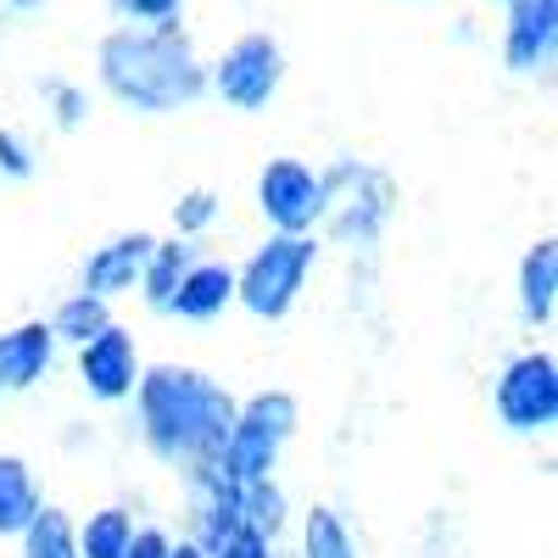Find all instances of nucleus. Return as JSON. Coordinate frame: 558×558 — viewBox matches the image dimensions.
Instances as JSON below:
<instances>
[{"instance_id": "9", "label": "nucleus", "mask_w": 558, "mask_h": 558, "mask_svg": "<svg viewBox=\"0 0 558 558\" xmlns=\"http://www.w3.org/2000/svg\"><path fill=\"white\" fill-rule=\"evenodd\" d=\"M73 368H78V386L89 402H129L140 375H146V357H140L134 336L123 330V324H107V330L96 341H84L73 352Z\"/></svg>"}, {"instance_id": "26", "label": "nucleus", "mask_w": 558, "mask_h": 558, "mask_svg": "<svg viewBox=\"0 0 558 558\" xmlns=\"http://www.w3.org/2000/svg\"><path fill=\"white\" fill-rule=\"evenodd\" d=\"M179 7H184V0H118V12H123V17H134L140 28L179 23Z\"/></svg>"}, {"instance_id": "18", "label": "nucleus", "mask_w": 558, "mask_h": 558, "mask_svg": "<svg viewBox=\"0 0 558 558\" xmlns=\"http://www.w3.org/2000/svg\"><path fill=\"white\" fill-rule=\"evenodd\" d=\"M73 531H78V558H123L134 542V514L123 502H107L96 514L73 520Z\"/></svg>"}, {"instance_id": "22", "label": "nucleus", "mask_w": 558, "mask_h": 558, "mask_svg": "<svg viewBox=\"0 0 558 558\" xmlns=\"http://www.w3.org/2000/svg\"><path fill=\"white\" fill-rule=\"evenodd\" d=\"M218 213H223V196L207 191V184H196V191H184V196L173 202V235H179V241H202L207 229L218 223Z\"/></svg>"}, {"instance_id": "15", "label": "nucleus", "mask_w": 558, "mask_h": 558, "mask_svg": "<svg viewBox=\"0 0 558 558\" xmlns=\"http://www.w3.org/2000/svg\"><path fill=\"white\" fill-rule=\"evenodd\" d=\"M45 508L39 475L23 452H0V542H12L34 525V514Z\"/></svg>"}, {"instance_id": "28", "label": "nucleus", "mask_w": 558, "mask_h": 558, "mask_svg": "<svg viewBox=\"0 0 558 558\" xmlns=\"http://www.w3.org/2000/svg\"><path fill=\"white\" fill-rule=\"evenodd\" d=\"M168 558H207V547L191 542V536H179V542H168Z\"/></svg>"}, {"instance_id": "1", "label": "nucleus", "mask_w": 558, "mask_h": 558, "mask_svg": "<svg viewBox=\"0 0 558 558\" xmlns=\"http://www.w3.org/2000/svg\"><path fill=\"white\" fill-rule=\"evenodd\" d=\"M129 402H134L140 447L179 481L218 470L229 425H235V408H241V397L196 363H151Z\"/></svg>"}, {"instance_id": "13", "label": "nucleus", "mask_w": 558, "mask_h": 558, "mask_svg": "<svg viewBox=\"0 0 558 558\" xmlns=\"http://www.w3.org/2000/svg\"><path fill=\"white\" fill-rule=\"evenodd\" d=\"M514 302H520V318L525 330H553V313H558V241L553 235H536L520 257V274H514Z\"/></svg>"}, {"instance_id": "24", "label": "nucleus", "mask_w": 558, "mask_h": 558, "mask_svg": "<svg viewBox=\"0 0 558 558\" xmlns=\"http://www.w3.org/2000/svg\"><path fill=\"white\" fill-rule=\"evenodd\" d=\"M207 558H274V542L257 536L252 525H229V531L207 547Z\"/></svg>"}, {"instance_id": "2", "label": "nucleus", "mask_w": 558, "mask_h": 558, "mask_svg": "<svg viewBox=\"0 0 558 558\" xmlns=\"http://www.w3.org/2000/svg\"><path fill=\"white\" fill-rule=\"evenodd\" d=\"M96 78L112 101L146 112V118L184 112L207 96V62L196 57V39L179 23L112 28L96 45Z\"/></svg>"}, {"instance_id": "10", "label": "nucleus", "mask_w": 558, "mask_h": 558, "mask_svg": "<svg viewBox=\"0 0 558 558\" xmlns=\"http://www.w3.org/2000/svg\"><path fill=\"white\" fill-rule=\"evenodd\" d=\"M558 51V0H508V23H502V68L536 78L553 68Z\"/></svg>"}, {"instance_id": "4", "label": "nucleus", "mask_w": 558, "mask_h": 558, "mask_svg": "<svg viewBox=\"0 0 558 558\" xmlns=\"http://www.w3.org/2000/svg\"><path fill=\"white\" fill-rule=\"evenodd\" d=\"M313 268H318V235H268L235 268V307H246L263 324L291 318Z\"/></svg>"}, {"instance_id": "6", "label": "nucleus", "mask_w": 558, "mask_h": 558, "mask_svg": "<svg viewBox=\"0 0 558 558\" xmlns=\"http://www.w3.org/2000/svg\"><path fill=\"white\" fill-rule=\"evenodd\" d=\"M492 413L514 436H547L558 425V357L547 347L514 352L492 380Z\"/></svg>"}, {"instance_id": "5", "label": "nucleus", "mask_w": 558, "mask_h": 558, "mask_svg": "<svg viewBox=\"0 0 558 558\" xmlns=\"http://www.w3.org/2000/svg\"><path fill=\"white\" fill-rule=\"evenodd\" d=\"M318 179H324V218L318 223L330 229L336 241H347V246H375L380 229L397 213L391 173L368 168V162H336V168H324Z\"/></svg>"}, {"instance_id": "27", "label": "nucleus", "mask_w": 558, "mask_h": 558, "mask_svg": "<svg viewBox=\"0 0 558 558\" xmlns=\"http://www.w3.org/2000/svg\"><path fill=\"white\" fill-rule=\"evenodd\" d=\"M168 531L162 525H134V542H129V553L123 558H168Z\"/></svg>"}, {"instance_id": "17", "label": "nucleus", "mask_w": 558, "mask_h": 558, "mask_svg": "<svg viewBox=\"0 0 558 558\" xmlns=\"http://www.w3.org/2000/svg\"><path fill=\"white\" fill-rule=\"evenodd\" d=\"M107 324H118L112 318V302H101V296H84V291H73V296H62L57 307H51V318H45V330H51V341L57 347H84V341H96Z\"/></svg>"}, {"instance_id": "19", "label": "nucleus", "mask_w": 558, "mask_h": 558, "mask_svg": "<svg viewBox=\"0 0 558 558\" xmlns=\"http://www.w3.org/2000/svg\"><path fill=\"white\" fill-rule=\"evenodd\" d=\"M23 542V558H78V531H73V514L57 502H45L34 525L17 536Z\"/></svg>"}, {"instance_id": "20", "label": "nucleus", "mask_w": 558, "mask_h": 558, "mask_svg": "<svg viewBox=\"0 0 558 558\" xmlns=\"http://www.w3.org/2000/svg\"><path fill=\"white\" fill-rule=\"evenodd\" d=\"M235 514H241V525H252L257 536L279 542V531H286V520H291V502H286V492H279V481H257V486H241Z\"/></svg>"}, {"instance_id": "29", "label": "nucleus", "mask_w": 558, "mask_h": 558, "mask_svg": "<svg viewBox=\"0 0 558 558\" xmlns=\"http://www.w3.org/2000/svg\"><path fill=\"white\" fill-rule=\"evenodd\" d=\"M12 7H23V12H28V7H39V0H12Z\"/></svg>"}, {"instance_id": "31", "label": "nucleus", "mask_w": 558, "mask_h": 558, "mask_svg": "<svg viewBox=\"0 0 558 558\" xmlns=\"http://www.w3.org/2000/svg\"><path fill=\"white\" fill-rule=\"evenodd\" d=\"M502 7H508V0H502Z\"/></svg>"}, {"instance_id": "21", "label": "nucleus", "mask_w": 558, "mask_h": 558, "mask_svg": "<svg viewBox=\"0 0 558 558\" xmlns=\"http://www.w3.org/2000/svg\"><path fill=\"white\" fill-rule=\"evenodd\" d=\"M302 558H357V542L347 531V520L336 514V508H307L302 520Z\"/></svg>"}, {"instance_id": "3", "label": "nucleus", "mask_w": 558, "mask_h": 558, "mask_svg": "<svg viewBox=\"0 0 558 558\" xmlns=\"http://www.w3.org/2000/svg\"><path fill=\"white\" fill-rule=\"evenodd\" d=\"M302 430V402L291 391H252L241 397L235 408V425H229V441H223V458H218V475L229 486H257V481H274L279 458L296 441Z\"/></svg>"}, {"instance_id": "8", "label": "nucleus", "mask_w": 558, "mask_h": 558, "mask_svg": "<svg viewBox=\"0 0 558 558\" xmlns=\"http://www.w3.org/2000/svg\"><path fill=\"white\" fill-rule=\"evenodd\" d=\"M257 213L268 235H313L324 218V179L302 157H274L257 173Z\"/></svg>"}, {"instance_id": "14", "label": "nucleus", "mask_w": 558, "mask_h": 558, "mask_svg": "<svg viewBox=\"0 0 558 558\" xmlns=\"http://www.w3.org/2000/svg\"><path fill=\"white\" fill-rule=\"evenodd\" d=\"M229 307H235V268L218 263V257H196L191 268H184L173 302H168V313L184 318V324H213Z\"/></svg>"}, {"instance_id": "23", "label": "nucleus", "mask_w": 558, "mask_h": 558, "mask_svg": "<svg viewBox=\"0 0 558 558\" xmlns=\"http://www.w3.org/2000/svg\"><path fill=\"white\" fill-rule=\"evenodd\" d=\"M45 101H51V123H57V129H78V123L89 118V96H84L78 84L51 78V84H45Z\"/></svg>"}, {"instance_id": "30", "label": "nucleus", "mask_w": 558, "mask_h": 558, "mask_svg": "<svg viewBox=\"0 0 558 558\" xmlns=\"http://www.w3.org/2000/svg\"><path fill=\"white\" fill-rule=\"evenodd\" d=\"M7 402H12V397H7V386H0V408H7Z\"/></svg>"}, {"instance_id": "7", "label": "nucleus", "mask_w": 558, "mask_h": 558, "mask_svg": "<svg viewBox=\"0 0 558 558\" xmlns=\"http://www.w3.org/2000/svg\"><path fill=\"white\" fill-rule=\"evenodd\" d=\"M279 84H286V51H279L274 34L257 28L241 34L235 45H223V57L207 68V89L235 112H263L279 96Z\"/></svg>"}, {"instance_id": "11", "label": "nucleus", "mask_w": 558, "mask_h": 558, "mask_svg": "<svg viewBox=\"0 0 558 558\" xmlns=\"http://www.w3.org/2000/svg\"><path fill=\"white\" fill-rule=\"evenodd\" d=\"M157 235L151 229H123V235L101 241V246H89L84 268H78V291L84 296H101V302H118L140 286V268H146Z\"/></svg>"}, {"instance_id": "12", "label": "nucleus", "mask_w": 558, "mask_h": 558, "mask_svg": "<svg viewBox=\"0 0 558 558\" xmlns=\"http://www.w3.org/2000/svg\"><path fill=\"white\" fill-rule=\"evenodd\" d=\"M51 368H57V341L45 330V318H23L12 330H0V386H7V397H23L39 380H51Z\"/></svg>"}, {"instance_id": "16", "label": "nucleus", "mask_w": 558, "mask_h": 558, "mask_svg": "<svg viewBox=\"0 0 558 558\" xmlns=\"http://www.w3.org/2000/svg\"><path fill=\"white\" fill-rule=\"evenodd\" d=\"M202 252H196V241H157L151 246V257H146V268H140V302H146L151 313H168V302H173V291H179V279H184V268H191Z\"/></svg>"}, {"instance_id": "25", "label": "nucleus", "mask_w": 558, "mask_h": 558, "mask_svg": "<svg viewBox=\"0 0 558 558\" xmlns=\"http://www.w3.org/2000/svg\"><path fill=\"white\" fill-rule=\"evenodd\" d=\"M34 168H39V157H34L28 140L17 129H0V179L23 184V179H34Z\"/></svg>"}]
</instances>
